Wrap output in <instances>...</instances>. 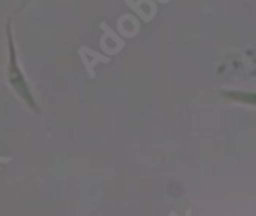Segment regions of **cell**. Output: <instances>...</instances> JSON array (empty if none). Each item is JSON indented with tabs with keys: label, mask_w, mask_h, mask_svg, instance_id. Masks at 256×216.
<instances>
[{
	"label": "cell",
	"mask_w": 256,
	"mask_h": 216,
	"mask_svg": "<svg viewBox=\"0 0 256 216\" xmlns=\"http://www.w3.org/2000/svg\"><path fill=\"white\" fill-rule=\"evenodd\" d=\"M100 28L103 30V36L100 37V48H102V51L106 54V56H115V54H118L123 48H124V40L122 38L120 34L117 32H114L109 26H108V23L103 22Z\"/></svg>",
	"instance_id": "6da1fadb"
},
{
	"label": "cell",
	"mask_w": 256,
	"mask_h": 216,
	"mask_svg": "<svg viewBox=\"0 0 256 216\" xmlns=\"http://www.w3.org/2000/svg\"><path fill=\"white\" fill-rule=\"evenodd\" d=\"M78 56L84 64V69L88 70V76L89 78H94L96 77V66L97 63H109L110 62V57L104 56V54H100L94 50H90L88 46H80L78 48Z\"/></svg>",
	"instance_id": "7a4b0ae2"
},
{
	"label": "cell",
	"mask_w": 256,
	"mask_h": 216,
	"mask_svg": "<svg viewBox=\"0 0 256 216\" xmlns=\"http://www.w3.org/2000/svg\"><path fill=\"white\" fill-rule=\"evenodd\" d=\"M117 30L123 37H135L140 31V22L134 14H124L117 22Z\"/></svg>",
	"instance_id": "3957f363"
},
{
	"label": "cell",
	"mask_w": 256,
	"mask_h": 216,
	"mask_svg": "<svg viewBox=\"0 0 256 216\" xmlns=\"http://www.w3.org/2000/svg\"><path fill=\"white\" fill-rule=\"evenodd\" d=\"M11 161V156H0V164H6ZM0 170H2V167H0Z\"/></svg>",
	"instance_id": "277c9868"
},
{
	"label": "cell",
	"mask_w": 256,
	"mask_h": 216,
	"mask_svg": "<svg viewBox=\"0 0 256 216\" xmlns=\"http://www.w3.org/2000/svg\"><path fill=\"white\" fill-rule=\"evenodd\" d=\"M170 216H178V214H176V212H170Z\"/></svg>",
	"instance_id": "5b68a950"
},
{
	"label": "cell",
	"mask_w": 256,
	"mask_h": 216,
	"mask_svg": "<svg viewBox=\"0 0 256 216\" xmlns=\"http://www.w3.org/2000/svg\"><path fill=\"white\" fill-rule=\"evenodd\" d=\"M186 214H188V216H190V208H188V212H186Z\"/></svg>",
	"instance_id": "8992f818"
}]
</instances>
